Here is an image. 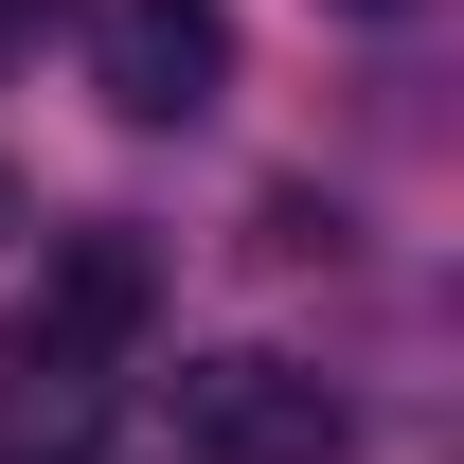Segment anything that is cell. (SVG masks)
<instances>
[{
    "instance_id": "2",
    "label": "cell",
    "mask_w": 464,
    "mask_h": 464,
    "mask_svg": "<svg viewBox=\"0 0 464 464\" xmlns=\"http://www.w3.org/2000/svg\"><path fill=\"white\" fill-rule=\"evenodd\" d=\"M90 72H108L125 125H197L232 90V18L215 0H108V18H90Z\"/></svg>"
},
{
    "instance_id": "1",
    "label": "cell",
    "mask_w": 464,
    "mask_h": 464,
    "mask_svg": "<svg viewBox=\"0 0 464 464\" xmlns=\"http://www.w3.org/2000/svg\"><path fill=\"white\" fill-rule=\"evenodd\" d=\"M179 429H197L215 464H340L357 447V393L250 340V357H197V375H179Z\"/></svg>"
},
{
    "instance_id": "5",
    "label": "cell",
    "mask_w": 464,
    "mask_h": 464,
    "mask_svg": "<svg viewBox=\"0 0 464 464\" xmlns=\"http://www.w3.org/2000/svg\"><path fill=\"white\" fill-rule=\"evenodd\" d=\"M340 18H393V0H340Z\"/></svg>"
},
{
    "instance_id": "4",
    "label": "cell",
    "mask_w": 464,
    "mask_h": 464,
    "mask_svg": "<svg viewBox=\"0 0 464 464\" xmlns=\"http://www.w3.org/2000/svg\"><path fill=\"white\" fill-rule=\"evenodd\" d=\"M90 429H108V375L90 357L72 340H0V464H72Z\"/></svg>"
},
{
    "instance_id": "3",
    "label": "cell",
    "mask_w": 464,
    "mask_h": 464,
    "mask_svg": "<svg viewBox=\"0 0 464 464\" xmlns=\"http://www.w3.org/2000/svg\"><path fill=\"white\" fill-rule=\"evenodd\" d=\"M143 322H161V250H143V232H54V268H36V340L125 357Z\"/></svg>"
},
{
    "instance_id": "6",
    "label": "cell",
    "mask_w": 464,
    "mask_h": 464,
    "mask_svg": "<svg viewBox=\"0 0 464 464\" xmlns=\"http://www.w3.org/2000/svg\"><path fill=\"white\" fill-rule=\"evenodd\" d=\"M0 18H36V0H0Z\"/></svg>"
},
{
    "instance_id": "7",
    "label": "cell",
    "mask_w": 464,
    "mask_h": 464,
    "mask_svg": "<svg viewBox=\"0 0 464 464\" xmlns=\"http://www.w3.org/2000/svg\"><path fill=\"white\" fill-rule=\"evenodd\" d=\"M0 215H18V197H0Z\"/></svg>"
}]
</instances>
